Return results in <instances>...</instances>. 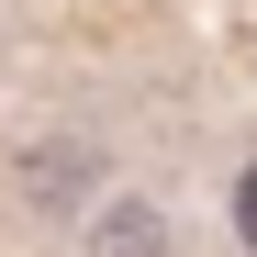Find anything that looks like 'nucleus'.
Wrapping results in <instances>:
<instances>
[{
  "label": "nucleus",
  "mask_w": 257,
  "mask_h": 257,
  "mask_svg": "<svg viewBox=\"0 0 257 257\" xmlns=\"http://www.w3.org/2000/svg\"><path fill=\"white\" fill-rule=\"evenodd\" d=\"M90 257H168V224H157V201H112L101 224H90Z\"/></svg>",
  "instance_id": "nucleus-1"
},
{
  "label": "nucleus",
  "mask_w": 257,
  "mask_h": 257,
  "mask_svg": "<svg viewBox=\"0 0 257 257\" xmlns=\"http://www.w3.org/2000/svg\"><path fill=\"white\" fill-rule=\"evenodd\" d=\"M235 235L257 246V168H246V190H235Z\"/></svg>",
  "instance_id": "nucleus-2"
}]
</instances>
